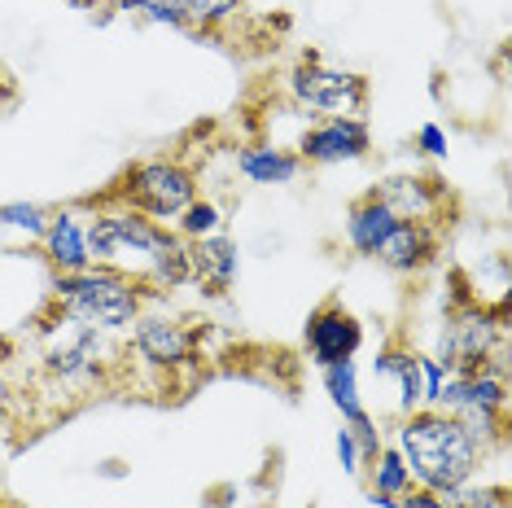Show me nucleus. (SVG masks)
I'll return each instance as SVG.
<instances>
[{
    "instance_id": "obj_1",
    "label": "nucleus",
    "mask_w": 512,
    "mask_h": 508,
    "mask_svg": "<svg viewBox=\"0 0 512 508\" xmlns=\"http://www.w3.org/2000/svg\"><path fill=\"white\" fill-rule=\"evenodd\" d=\"M394 452L403 456L412 482H421L429 495H442L460 487V482H469L477 465H482V443L451 412H438V408L412 412L399 425V447Z\"/></svg>"
},
{
    "instance_id": "obj_2",
    "label": "nucleus",
    "mask_w": 512,
    "mask_h": 508,
    "mask_svg": "<svg viewBox=\"0 0 512 508\" xmlns=\"http://www.w3.org/2000/svg\"><path fill=\"white\" fill-rule=\"evenodd\" d=\"M57 303L71 320L92 325L101 333L123 329L141 316V294L136 285L119 272L106 268H84V272H62L57 276Z\"/></svg>"
},
{
    "instance_id": "obj_3",
    "label": "nucleus",
    "mask_w": 512,
    "mask_h": 508,
    "mask_svg": "<svg viewBox=\"0 0 512 508\" xmlns=\"http://www.w3.org/2000/svg\"><path fill=\"white\" fill-rule=\"evenodd\" d=\"M197 184H193V171L171 163V158H154V163H141L127 171L123 180V202L132 206L136 215L145 219H171L180 215L184 206L193 202Z\"/></svg>"
},
{
    "instance_id": "obj_4",
    "label": "nucleus",
    "mask_w": 512,
    "mask_h": 508,
    "mask_svg": "<svg viewBox=\"0 0 512 508\" xmlns=\"http://www.w3.org/2000/svg\"><path fill=\"white\" fill-rule=\"evenodd\" d=\"M289 88H294L298 106L316 110V114H329V119H355L368 101V84L351 71H333L324 66L320 57H307V62L294 66L289 75Z\"/></svg>"
},
{
    "instance_id": "obj_5",
    "label": "nucleus",
    "mask_w": 512,
    "mask_h": 508,
    "mask_svg": "<svg viewBox=\"0 0 512 508\" xmlns=\"http://www.w3.org/2000/svg\"><path fill=\"white\" fill-rule=\"evenodd\" d=\"M167 241V228L136 211H106L88 224V254L92 263H119V259H145Z\"/></svg>"
},
{
    "instance_id": "obj_6",
    "label": "nucleus",
    "mask_w": 512,
    "mask_h": 508,
    "mask_svg": "<svg viewBox=\"0 0 512 508\" xmlns=\"http://www.w3.org/2000/svg\"><path fill=\"white\" fill-rule=\"evenodd\" d=\"M442 351L438 364L447 368L451 377H473L482 373L486 360H491V346H495V320L486 311H460L447 329H442Z\"/></svg>"
},
{
    "instance_id": "obj_7",
    "label": "nucleus",
    "mask_w": 512,
    "mask_h": 508,
    "mask_svg": "<svg viewBox=\"0 0 512 508\" xmlns=\"http://www.w3.org/2000/svg\"><path fill=\"white\" fill-rule=\"evenodd\" d=\"M302 158L307 163H355L368 154V123L364 119H324L302 136Z\"/></svg>"
},
{
    "instance_id": "obj_8",
    "label": "nucleus",
    "mask_w": 512,
    "mask_h": 508,
    "mask_svg": "<svg viewBox=\"0 0 512 508\" xmlns=\"http://www.w3.org/2000/svg\"><path fill=\"white\" fill-rule=\"evenodd\" d=\"M359 342H364V329H359V320L342 307H320L307 325V346H311V355H316L320 368L351 360L359 351Z\"/></svg>"
},
{
    "instance_id": "obj_9",
    "label": "nucleus",
    "mask_w": 512,
    "mask_h": 508,
    "mask_svg": "<svg viewBox=\"0 0 512 508\" xmlns=\"http://www.w3.org/2000/svg\"><path fill=\"white\" fill-rule=\"evenodd\" d=\"M434 250H438V241L421 219H399V224L381 237V246L372 250V259H381L394 272H416L434 259Z\"/></svg>"
},
{
    "instance_id": "obj_10",
    "label": "nucleus",
    "mask_w": 512,
    "mask_h": 508,
    "mask_svg": "<svg viewBox=\"0 0 512 508\" xmlns=\"http://www.w3.org/2000/svg\"><path fill=\"white\" fill-rule=\"evenodd\" d=\"M132 325H136L132 342H136V351H141L149 364L176 368V364L189 360L193 342H189V333H184L176 320H167V316H136Z\"/></svg>"
},
{
    "instance_id": "obj_11",
    "label": "nucleus",
    "mask_w": 512,
    "mask_h": 508,
    "mask_svg": "<svg viewBox=\"0 0 512 508\" xmlns=\"http://www.w3.org/2000/svg\"><path fill=\"white\" fill-rule=\"evenodd\" d=\"M49 373L62 381H88L101 373V329L75 325L62 342L49 351Z\"/></svg>"
},
{
    "instance_id": "obj_12",
    "label": "nucleus",
    "mask_w": 512,
    "mask_h": 508,
    "mask_svg": "<svg viewBox=\"0 0 512 508\" xmlns=\"http://www.w3.org/2000/svg\"><path fill=\"white\" fill-rule=\"evenodd\" d=\"M189 259H193V281L211 285V294H224L237 281V246L224 233L197 237L189 246Z\"/></svg>"
},
{
    "instance_id": "obj_13",
    "label": "nucleus",
    "mask_w": 512,
    "mask_h": 508,
    "mask_svg": "<svg viewBox=\"0 0 512 508\" xmlns=\"http://www.w3.org/2000/svg\"><path fill=\"white\" fill-rule=\"evenodd\" d=\"M44 250L62 272H84L92 268V254H88V228L79 224L75 215H53L49 228H44Z\"/></svg>"
},
{
    "instance_id": "obj_14",
    "label": "nucleus",
    "mask_w": 512,
    "mask_h": 508,
    "mask_svg": "<svg viewBox=\"0 0 512 508\" xmlns=\"http://www.w3.org/2000/svg\"><path fill=\"white\" fill-rule=\"evenodd\" d=\"M394 224H399V215H394L390 206L377 198V193H368L364 202L351 206V219H346V241H351L359 254H372Z\"/></svg>"
},
{
    "instance_id": "obj_15",
    "label": "nucleus",
    "mask_w": 512,
    "mask_h": 508,
    "mask_svg": "<svg viewBox=\"0 0 512 508\" xmlns=\"http://www.w3.org/2000/svg\"><path fill=\"white\" fill-rule=\"evenodd\" d=\"M377 198L386 202L399 219H421V224H425V215L434 211L438 193L429 189V180H390V184H381Z\"/></svg>"
},
{
    "instance_id": "obj_16",
    "label": "nucleus",
    "mask_w": 512,
    "mask_h": 508,
    "mask_svg": "<svg viewBox=\"0 0 512 508\" xmlns=\"http://www.w3.org/2000/svg\"><path fill=\"white\" fill-rule=\"evenodd\" d=\"M149 272H154L158 285H167V290H180V285L193 281V259H189V241L184 237H171L149 254Z\"/></svg>"
},
{
    "instance_id": "obj_17",
    "label": "nucleus",
    "mask_w": 512,
    "mask_h": 508,
    "mask_svg": "<svg viewBox=\"0 0 512 508\" xmlns=\"http://www.w3.org/2000/svg\"><path fill=\"white\" fill-rule=\"evenodd\" d=\"M298 167H302V158L294 154H285V149H246L241 154V171L254 180V184H285V180H294L298 176Z\"/></svg>"
},
{
    "instance_id": "obj_18",
    "label": "nucleus",
    "mask_w": 512,
    "mask_h": 508,
    "mask_svg": "<svg viewBox=\"0 0 512 508\" xmlns=\"http://www.w3.org/2000/svg\"><path fill=\"white\" fill-rule=\"evenodd\" d=\"M377 373L399 381V390H403V412H416V408H421V355H412V351H386V355L377 360Z\"/></svg>"
},
{
    "instance_id": "obj_19",
    "label": "nucleus",
    "mask_w": 512,
    "mask_h": 508,
    "mask_svg": "<svg viewBox=\"0 0 512 508\" xmlns=\"http://www.w3.org/2000/svg\"><path fill=\"white\" fill-rule=\"evenodd\" d=\"M324 386H329V395H333L337 408H342L346 425H351L355 417H364V403H359V381H355V364L351 360L324 368Z\"/></svg>"
},
{
    "instance_id": "obj_20",
    "label": "nucleus",
    "mask_w": 512,
    "mask_h": 508,
    "mask_svg": "<svg viewBox=\"0 0 512 508\" xmlns=\"http://www.w3.org/2000/svg\"><path fill=\"white\" fill-rule=\"evenodd\" d=\"M377 473H372V495H412V473H407L399 452H377Z\"/></svg>"
},
{
    "instance_id": "obj_21",
    "label": "nucleus",
    "mask_w": 512,
    "mask_h": 508,
    "mask_svg": "<svg viewBox=\"0 0 512 508\" xmlns=\"http://www.w3.org/2000/svg\"><path fill=\"white\" fill-rule=\"evenodd\" d=\"M119 9L141 14L149 22H162V27H189V18H184V0H119Z\"/></svg>"
},
{
    "instance_id": "obj_22",
    "label": "nucleus",
    "mask_w": 512,
    "mask_h": 508,
    "mask_svg": "<svg viewBox=\"0 0 512 508\" xmlns=\"http://www.w3.org/2000/svg\"><path fill=\"white\" fill-rule=\"evenodd\" d=\"M237 9H241V0H184V18H189V27H202V31L228 22Z\"/></svg>"
},
{
    "instance_id": "obj_23",
    "label": "nucleus",
    "mask_w": 512,
    "mask_h": 508,
    "mask_svg": "<svg viewBox=\"0 0 512 508\" xmlns=\"http://www.w3.org/2000/svg\"><path fill=\"white\" fill-rule=\"evenodd\" d=\"M49 211L44 206H31V202H14V206H0V224L9 228H22V233L31 237H44V228H49Z\"/></svg>"
},
{
    "instance_id": "obj_24",
    "label": "nucleus",
    "mask_w": 512,
    "mask_h": 508,
    "mask_svg": "<svg viewBox=\"0 0 512 508\" xmlns=\"http://www.w3.org/2000/svg\"><path fill=\"white\" fill-rule=\"evenodd\" d=\"M180 215H184V219H180V233L189 237V241L219 233V206H215V202H189Z\"/></svg>"
},
{
    "instance_id": "obj_25",
    "label": "nucleus",
    "mask_w": 512,
    "mask_h": 508,
    "mask_svg": "<svg viewBox=\"0 0 512 508\" xmlns=\"http://www.w3.org/2000/svg\"><path fill=\"white\" fill-rule=\"evenodd\" d=\"M351 434H355V443H359V456H364V460H372V456H377V452H381V438H377V425H372V421H368V412H364V417H355V421H351Z\"/></svg>"
},
{
    "instance_id": "obj_26",
    "label": "nucleus",
    "mask_w": 512,
    "mask_h": 508,
    "mask_svg": "<svg viewBox=\"0 0 512 508\" xmlns=\"http://www.w3.org/2000/svg\"><path fill=\"white\" fill-rule=\"evenodd\" d=\"M337 456H342V469L346 473L359 469V443H355L351 430H337Z\"/></svg>"
},
{
    "instance_id": "obj_27",
    "label": "nucleus",
    "mask_w": 512,
    "mask_h": 508,
    "mask_svg": "<svg viewBox=\"0 0 512 508\" xmlns=\"http://www.w3.org/2000/svg\"><path fill=\"white\" fill-rule=\"evenodd\" d=\"M421 149H425V154H434V158L447 154V136H442L438 123H425L421 127Z\"/></svg>"
},
{
    "instance_id": "obj_28",
    "label": "nucleus",
    "mask_w": 512,
    "mask_h": 508,
    "mask_svg": "<svg viewBox=\"0 0 512 508\" xmlns=\"http://www.w3.org/2000/svg\"><path fill=\"white\" fill-rule=\"evenodd\" d=\"M399 508H451V504H442L438 495L421 491V495H407V500H399Z\"/></svg>"
},
{
    "instance_id": "obj_29",
    "label": "nucleus",
    "mask_w": 512,
    "mask_h": 508,
    "mask_svg": "<svg viewBox=\"0 0 512 508\" xmlns=\"http://www.w3.org/2000/svg\"><path fill=\"white\" fill-rule=\"evenodd\" d=\"M9 408V386H5V377H0V412Z\"/></svg>"
},
{
    "instance_id": "obj_30",
    "label": "nucleus",
    "mask_w": 512,
    "mask_h": 508,
    "mask_svg": "<svg viewBox=\"0 0 512 508\" xmlns=\"http://www.w3.org/2000/svg\"><path fill=\"white\" fill-rule=\"evenodd\" d=\"M66 5H75V9H92L97 0H66Z\"/></svg>"
}]
</instances>
